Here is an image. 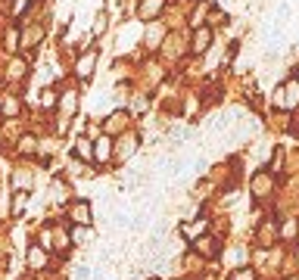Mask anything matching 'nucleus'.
<instances>
[{
  "mask_svg": "<svg viewBox=\"0 0 299 280\" xmlns=\"http://www.w3.org/2000/svg\"><path fill=\"white\" fill-rule=\"evenodd\" d=\"M284 88V109H293L296 106V100H299V81H287V84H281Z\"/></svg>",
  "mask_w": 299,
  "mask_h": 280,
  "instance_id": "3",
  "label": "nucleus"
},
{
  "mask_svg": "<svg viewBox=\"0 0 299 280\" xmlns=\"http://www.w3.org/2000/svg\"><path fill=\"white\" fill-rule=\"evenodd\" d=\"M103 28H106V16H100V19H97V22H94V31H97V34H100V31H103Z\"/></svg>",
  "mask_w": 299,
  "mask_h": 280,
  "instance_id": "18",
  "label": "nucleus"
},
{
  "mask_svg": "<svg viewBox=\"0 0 299 280\" xmlns=\"http://www.w3.org/2000/svg\"><path fill=\"white\" fill-rule=\"evenodd\" d=\"M94 62H97V53H94V50L81 53L78 66H75V72H78V78H88V75H91V69H94Z\"/></svg>",
  "mask_w": 299,
  "mask_h": 280,
  "instance_id": "4",
  "label": "nucleus"
},
{
  "mask_svg": "<svg viewBox=\"0 0 299 280\" xmlns=\"http://www.w3.org/2000/svg\"><path fill=\"white\" fill-rule=\"evenodd\" d=\"M75 106H78V97H75V94H66V97H62V112H75Z\"/></svg>",
  "mask_w": 299,
  "mask_h": 280,
  "instance_id": "11",
  "label": "nucleus"
},
{
  "mask_svg": "<svg viewBox=\"0 0 299 280\" xmlns=\"http://www.w3.org/2000/svg\"><path fill=\"white\" fill-rule=\"evenodd\" d=\"M231 280H255V274H252L249 268H240V271H234V274H231Z\"/></svg>",
  "mask_w": 299,
  "mask_h": 280,
  "instance_id": "13",
  "label": "nucleus"
},
{
  "mask_svg": "<svg viewBox=\"0 0 299 280\" xmlns=\"http://www.w3.org/2000/svg\"><path fill=\"white\" fill-rule=\"evenodd\" d=\"M28 265L31 268H47V252L41 246H31L28 249Z\"/></svg>",
  "mask_w": 299,
  "mask_h": 280,
  "instance_id": "6",
  "label": "nucleus"
},
{
  "mask_svg": "<svg viewBox=\"0 0 299 280\" xmlns=\"http://www.w3.org/2000/svg\"><path fill=\"white\" fill-rule=\"evenodd\" d=\"M75 146H78V153H81V159H94L91 153H94V146L88 143V140H78V143H75Z\"/></svg>",
  "mask_w": 299,
  "mask_h": 280,
  "instance_id": "12",
  "label": "nucleus"
},
{
  "mask_svg": "<svg viewBox=\"0 0 299 280\" xmlns=\"http://www.w3.org/2000/svg\"><path fill=\"white\" fill-rule=\"evenodd\" d=\"M25 203H28V196L19 193V196H16V203H13V215H22V212H25Z\"/></svg>",
  "mask_w": 299,
  "mask_h": 280,
  "instance_id": "14",
  "label": "nucleus"
},
{
  "mask_svg": "<svg viewBox=\"0 0 299 280\" xmlns=\"http://www.w3.org/2000/svg\"><path fill=\"white\" fill-rule=\"evenodd\" d=\"M209 44H212V31H209V28H200V31L194 34V50H197V53H203Z\"/></svg>",
  "mask_w": 299,
  "mask_h": 280,
  "instance_id": "7",
  "label": "nucleus"
},
{
  "mask_svg": "<svg viewBox=\"0 0 299 280\" xmlns=\"http://www.w3.org/2000/svg\"><path fill=\"white\" fill-rule=\"evenodd\" d=\"M16 112H19V100H10V103L4 106V115H7V118H13Z\"/></svg>",
  "mask_w": 299,
  "mask_h": 280,
  "instance_id": "15",
  "label": "nucleus"
},
{
  "mask_svg": "<svg viewBox=\"0 0 299 280\" xmlns=\"http://www.w3.org/2000/svg\"><path fill=\"white\" fill-rule=\"evenodd\" d=\"M281 233H284V236H287V240H290V236H296V221H287V224H284V230H281Z\"/></svg>",
  "mask_w": 299,
  "mask_h": 280,
  "instance_id": "17",
  "label": "nucleus"
},
{
  "mask_svg": "<svg viewBox=\"0 0 299 280\" xmlns=\"http://www.w3.org/2000/svg\"><path fill=\"white\" fill-rule=\"evenodd\" d=\"M206 230H209V218H200V221L184 224V236H187V240H194V243H197V240H200Z\"/></svg>",
  "mask_w": 299,
  "mask_h": 280,
  "instance_id": "2",
  "label": "nucleus"
},
{
  "mask_svg": "<svg viewBox=\"0 0 299 280\" xmlns=\"http://www.w3.org/2000/svg\"><path fill=\"white\" fill-rule=\"evenodd\" d=\"M162 13V0H146V4L140 7V16L143 19H156Z\"/></svg>",
  "mask_w": 299,
  "mask_h": 280,
  "instance_id": "8",
  "label": "nucleus"
},
{
  "mask_svg": "<svg viewBox=\"0 0 299 280\" xmlns=\"http://www.w3.org/2000/svg\"><path fill=\"white\" fill-rule=\"evenodd\" d=\"M109 153H112V140H109V137H100V140L94 143V159H97V162H106Z\"/></svg>",
  "mask_w": 299,
  "mask_h": 280,
  "instance_id": "5",
  "label": "nucleus"
},
{
  "mask_svg": "<svg viewBox=\"0 0 299 280\" xmlns=\"http://www.w3.org/2000/svg\"><path fill=\"white\" fill-rule=\"evenodd\" d=\"M41 103H44L47 109H53V106H56V94H50V91H44V97H41Z\"/></svg>",
  "mask_w": 299,
  "mask_h": 280,
  "instance_id": "16",
  "label": "nucleus"
},
{
  "mask_svg": "<svg viewBox=\"0 0 299 280\" xmlns=\"http://www.w3.org/2000/svg\"><path fill=\"white\" fill-rule=\"evenodd\" d=\"M268 187H271V184H268V175H259V178H255V184H252V193H255V196H265V193H268Z\"/></svg>",
  "mask_w": 299,
  "mask_h": 280,
  "instance_id": "10",
  "label": "nucleus"
},
{
  "mask_svg": "<svg viewBox=\"0 0 299 280\" xmlns=\"http://www.w3.org/2000/svg\"><path fill=\"white\" fill-rule=\"evenodd\" d=\"M41 37H44V28H41V25H37V28H28V34H22V47H34Z\"/></svg>",
  "mask_w": 299,
  "mask_h": 280,
  "instance_id": "9",
  "label": "nucleus"
},
{
  "mask_svg": "<svg viewBox=\"0 0 299 280\" xmlns=\"http://www.w3.org/2000/svg\"><path fill=\"white\" fill-rule=\"evenodd\" d=\"M69 215L75 218V221H78V224H91V206L84 203V199H78V203H72V209H69Z\"/></svg>",
  "mask_w": 299,
  "mask_h": 280,
  "instance_id": "1",
  "label": "nucleus"
}]
</instances>
